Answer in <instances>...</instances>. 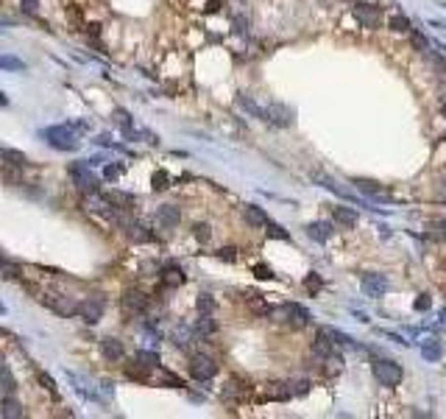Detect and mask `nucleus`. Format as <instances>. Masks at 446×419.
<instances>
[{
    "mask_svg": "<svg viewBox=\"0 0 446 419\" xmlns=\"http://www.w3.org/2000/svg\"><path fill=\"white\" fill-rule=\"evenodd\" d=\"M371 372H374L377 383H382V386H388V388H393V386H399V383H401V366L396 364V361L379 358V361H374Z\"/></svg>",
    "mask_w": 446,
    "mask_h": 419,
    "instance_id": "obj_1",
    "label": "nucleus"
},
{
    "mask_svg": "<svg viewBox=\"0 0 446 419\" xmlns=\"http://www.w3.org/2000/svg\"><path fill=\"white\" fill-rule=\"evenodd\" d=\"M47 143L59 151H76L78 148V134L73 132V126H53L45 132Z\"/></svg>",
    "mask_w": 446,
    "mask_h": 419,
    "instance_id": "obj_2",
    "label": "nucleus"
},
{
    "mask_svg": "<svg viewBox=\"0 0 446 419\" xmlns=\"http://www.w3.org/2000/svg\"><path fill=\"white\" fill-rule=\"evenodd\" d=\"M70 176H73V182L78 185L81 193H95L98 190V179L89 171V162H73L70 165Z\"/></svg>",
    "mask_w": 446,
    "mask_h": 419,
    "instance_id": "obj_3",
    "label": "nucleus"
},
{
    "mask_svg": "<svg viewBox=\"0 0 446 419\" xmlns=\"http://www.w3.org/2000/svg\"><path fill=\"white\" fill-rule=\"evenodd\" d=\"M215 372H218L215 358H209V355H192V361H190L192 380L207 383V380H212V377H215Z\"/></svg>",
    "mask_w": 446,
    "mask_h": 419,
    "instance_id": "obj_4",
    "label": "nucleus"
},
{
    "mask_svg": "<svg viewBox=\"0 0 446 419\" xmlns=\"http://www.w3.org/2000/svg\"><path fill=\"white\" fill-rule=\"evenodd\" d=\"M103 311H106V302H103V296H89V299H81L78 302V316L84 318L87 324H95L103 318Z\"/></svg>",
    "mask_w": 446,
    "mask_h": 419,
    "instance_id": "obj_5",
    "label": "nucleus"
},
{
    "mask_svg": "<svg viewBox=\"0 0 446 419\" xmlns=\"http://www.w3.org/2000/svg\"><path fill=\"white\" fill-rule=\"evenodd\" d=\"M352 14H354V20H357L362 28H377V25H379V8L371 6V3H354Z\"/></svg>",
    "mask_w": 446,
    "mask_h": 419,
    "instance_id": "obj_6",
    "label": "nucleus"
},
{
    "mask_svg": "<svg viewBox=\"0 0 446 419\" xmlns=\"http://www.w3.org/2000/svg\"><path fill=\"white\" fill-rule=\"evenodd\" d=\"M279 316L287 318V321L296 324V327H304L310 321V311L304 308V305H296V302H285L282 308H279Z\"/></svg>",
    "mask_w": 446,
    "mask_h": 419,
    "instance_id": "obj_7",
    "label": "nucleus"
},
{
    "mask_svg": "<svg viewBox=\"0 0 446 419\" xmlns=\"http://www.w3.org/2000/svg\"><path fill=\"white\" fill-rule=\"evenodd\" d=\"M42 305L50 308L53 313H59V316H73L78 311V302H73L70 296H42Z\"/></svg>",
    "mask_w": 446,
    "mask_h": 419,
    "instance_id": "obj_8",
    "label": "nucleus"
},
{
    "mask_svg": "<svg viewBox=\"0 0 446 419\" xmlns=\"http://www.w3.org/2000/svg\"><path fill=\"white\" fill-rule=\"evenodd\" d=\"M248 394H251V386L243 377H231L226 383V388H223V400H231V403H243Z\"/></svg>",
    "mask_w": 446,
    "mask_h": 419,
    "instance_id": "obj_9",
    "label": "nucleus"
},
{
    "mask_svg": "<svg viewBox=\"0 0 446 419\" xmlns=\"http://www.w3.org/2000/svg\"><path fill=\"white\" fill-rule=\"evenodd\" d=\"M362 294L371 296V299H379V296L388 294V279L382 274H368V277L362 279Z\"/></svg>",
    "mask_w": 446,
    "mask_h": 419,
    "instance_id": "obj_10",
    "label": "nucleus"
},
{
    "mask_svg": "<svg viewBox=\"0 0 446 419\" xmlns=\"http://www.w3.org/2000/svg\"><path fill=\"white\" fill-rule=\"evenodd\" d=\"M120 305H123V311H129V313H139V311H145L148 294H142L137 288H129L123 294V299H120Z\"/></svg>",
    "mask_w": 446,
    "mask_h": 419,
    "instance_id": "obj_11",
    "label": "nucleus"
},
{
    "mask_svg": "<svg viewBox=\"0 0 446 419\" xmlns=\"http://www.w3.org/2000/svg\"><path fill=\"white\" fill-rule=\"evenodd\" d=\"M100 355L106 358V361H112V364H117V361H123L126 349L117 338H109L106 335V338H100Z\"/></svg>",
    "mask_w": 446,
    "mask_h": 419,
    "instance_id": "obj_12",
    "label": "nucleus"
},
{
    "mask_svg": "<svg viewBox=\"0 0 446 419\" xmlns=\"http://www.w3.org/2000/svg\"><path fill=\"white\" fill-rule=\"evenodd\" d=\"M156 221H159L162 226H176L178 221H181V210H178L176 204H162V207L156 210Z\"/></svg>",
    "mask_w": 446,
    "mask_h": 419,
    "instance_id": "obj_13",
    "label": "nucleus"
},
{
    "mask_svg": "<svg viewBox=\"0 0 446 419\" xmlns=\"http://www.w3.org/2000/svg\"><path fill=\"white\" fill-rule=\"evenodd\" d=\"M265 120H270L273 126H290V109L282 104H270L265 109Z\"/></svg>",
    "mask_w": 446,
    "mask_h": 419,
    "instance_id": "obj_14",
    "label": "nucleus"
},
{
    "mask_svg": "<svg viewBox=\"0 0 446 419\" xmlns=\"http://www.w3.org/2000/svg\"><path fill=\"white\" fill-rule=\"evenodd\" d=\"M441 355H444V347H441L438 338H424V341H421V358H424V361L438 364Z\"/></svg>",
    "mask_w": 446,
    "mask_h": 419,
    "instance_id": "obj_15",
    "label": "nucleus"
},
{
    "mask_svg": "<svg viewBox=\"0 0 446 419\" xmlns=\"http://www.w3.org/2000/svg\"><path fill=\"white\" fill-rule=\"evenodd\" d=\"M312 179H315V182H318V185H321V187H326V190H332V193H338L340 199H349V202H357V199H352V196H349V190H343V187H340V185H338V182H335V179H332V176H326V173H318V171H315V173H312Z\"/></svg>",
    "mask_w": 446,
    "mask_h": 419,
    "instance_id": "obj_16",
    "label": "nucleus"
},
{
    "mask_svg": "<svg viewBox=\"0 0 446 419\" xmlns=\"http://www.w3.org/2000/svg\"><path fill=\"white\" fill-rule=\"evenodd\" d=\"M307 235L312 238V241H318V243H326L332 238V224H329V221H315V224L307 226Z\"/></svg>",
    "mask_w": 446,
    "mask_h": 419,
    "instance_id": "obj_17",
    "label": "nucleus"
},
{
    "mask_svg": "<svg viewBox=\"0 0 446 419\" xmlns=\"http://www.w3.org/2000/svg\"><path fill=\"white\" fill-rule=\"evenodd\" d=\"M162 285H168V288L184 285V271H181L178 265H168V268H162Z\"/></svg>",
    "mask_w": 446,
    "mask_h": 419,
    "instance_id": "obj_18",
    "label": "nucleus"
},
{
    "mask_svg": "<svg viewBox=\"0 0 446 419\" xmlns=\"http://www.w3.org/2000/svg\"><path fill=\"white\" fill-rule=\"evenodd\" d=\"M0 414H3V417H8V419H20L25 411H23V405L17 403L14 397L6 394V397H3V403H0Z\"/></svg>",
    "mask_w": 446,
    "mask_h": 419,
    "instance_id": "obj_19",
    "label": "nucleus"
},
{
    "mask_svg": "<svg viewBox=\"0 0 446 419\" xmlns=\"http://www.w3.org/2000/svg\"><path fill=\"white\" fill-rule=\"evenodd\" d=\"M243 218H246L254 229L268 226V215H265V210H260V207H246V210H243Z\"/></svg>",
    "mask_w": 446,
    "mask_h": 419,
    "instance_id": "obj_20",
    "label": "nucleus"
},
{
    "mask_svg": "<svg viewBox=\"0 0 446 419\" xmlns=\"http://www.w3.org/2000/svg\"><path fill=\"white\" fill-rule=\"evenodd\" d=\"M332 218H335L340 226H346V229L357 224V212H354V210H349V207H332Z\"/></svg>",
    "mask_w": 446,
    "mask_h": 419,
    "instance_id": "obj_21",
    "label": "nucleus"
},
{
    "mask_svg": "<svg viewBox=\"0 0 446 419\" xmlns=\"http://www.w3.org/2000/svg\"><path fill=\"white\" fill-rule=\"evenodd\" d=\"M293 391H290V383H270L268 394H265V400H290Z\"/></svg>",
    "mask_w": 446,
    "mask_h": 419,
    "instance_id": "obj_22",
    "label": "nucleus"
},
{
    "mask_svg": "<svg viewBox=\"0 0 446 419\" xmlns=\"http://www.w3.org/2000/svg\"><path fill=\"white\" fill-rule=\"evenodd\" d=\"M192 333L198 335V338H204V335H212L215 333V321H212V313H201L198 324H195V330Z\"/></svg>",
    "mask_w": 446,
    "mask_h": 419,
    "instance_id": "obj_23",
    "label": "nucleus"
},
{
    "mask_svg": "<svg viewBox=\"0 0 446 419\" xmlns=\"http://www.w3.org/2000/svg\"><path fill=\"white\" fill-rule=\"evenodd\" d=\"M354 185L360 187V190H362V193H365V196H371V199H377V202H391L388 196H382V193H379V187L374 185V182H368V179H357Z\"/></svg>",
    "mask_w": 446,
    "mask_h": 419,
    "instance_id": "obj_24",
    "label": "nucleus"
},
{
    "mask_svg": "<svg viewBox=\"0 0 446 419\" xmlns=\"http://www.w3.org/2000/svg\"><path fill=\"white\" fill-rule=\"evenodd\" d=\"M0 391H6V394H14L17 391V380L8 366H0Z\"/></svg>",
    "mask_w": 446,
    "mask_h": 419,
    "instance_id": "obj_25",
    "label": "nucleus"
},
{
    "mask_svg": "<svg viewBox=\"0 0 446 419\" xmlns=\"http://www.w3.org/2000/svg\"><path fill=\"white\" fill-rule=\"evenodd\" d=\"M0 274H3V277H8V279H17V277H20V265L11 263L6 255H0Z\"/></svg>",
    "mask_w": 446,
    "mask_h": 419,
    "instance_id": "obj_26",
    "label": "nucleus"
},
{
    "mask_svg": "<svg viewBox=\"0 0 446 419\" xmlns=\"http://www.w3.org/2000/svg\"><path fill=\"white\" fill-rule=\"evenodd\" d=\"M137 361H139V364H145L148 369H156V366H159V355H156L154 349H139Z\"/></svg>",
    "mask_w": 446,
    "mask_h": 419,
    "instance_id": "obj_27",
    "label": "nucleus"
},
{
    "mask_svg": "<svg viewBox=\"0 0 446 419\" xmlns=\"http://www.w3.org/2000/svg\"><path fill=\"white\" fill-rule=\"evenodd\" d=\"M237 104H240L243 109H246V112H251L254 117H265V109H262V106H257V104L251 101L248 95H237Z\"/></svg>",
    "mask_w": 446,
    "mask_h": 419,
    "instance_id": "obj_28",
    "label": "nucleus"
},
{
    "mask_svg": "<svg viewBox=\"0 0 446 419\" xmlns=\"http://www.w3.org/2000/svg\"><path fill=\"white\" fill-rule=\"evenodd\" d=\"M126 374H129L131 380H148V366L139 364V361H137V366L126 364Z\"/></svg>",
    "mask_w": 446,
    "mask_h": 419,
    "instance_id": "obj_29",
    "label": "nucleus"
},
{
    "mask_svg": "<svg viewBox=\"0 0 446 419\" xmlns=\"http://www.w3.org/2000/svg\"><path fill=\"white\" fill-rule=\"evenodd\" d=\"M0 70H14V73H23L25 64H23V59H17V56H0Z\"/></svg>",
    "mask_w": 446,
    "mask_h": 419,
    "instance_id": "obj_30",
    "label": "nucleus"
},
{
    "mask_svg": "<svg viewBox=\"0 0 446 419\" xmlns=\"http://www.w3.org/2000/svg\"><path fill=\"white\" fill-rule=\"evenodd\" d=\"M388 25H391V31H396V34L410 31V20H407L404 14H393L391 20H388Z\"/></svg>",
    "mask_w": 446,
    "mask_h": 419,
    "instance_id": "obj_31",
    "label": "nucleus"
},
{
    "mask_svg": "<svg viewBox=\"0 0 446 419\" xmlns=\"http://www.w3.org/2000/svg\"><path fill=\"white\" fill-rule=\"evenodd\" d=\"M37 380H39V386L45 388V391H50L53 397L59 394V391H56V380H53V377H50L47 372H37Z\"/></svg>",
    "mask_w": 446,
    "mask_h": 419,
    "instance_id": "obj_32",
    "label": "nucleus"
},
{
    "mask_svg": "<svg viewBox=\"0 0 446 419\" xmlns=\"http://www.w3.org/2000/svg\"><path fill=\"white\" fill-rule=\"evenodd\" d=\"M195 308H198V313H212L215 311V299H212L209 294H201L198 302H195Z\"/></svg>",
    "mask_w": 446,
    "mask_h": 419,
    "instance_id": "obj_33",
    "label": "nucleus"
},
{
    "mask_svg": "<svg viewBox=\"0 0 446 419\" xmlns=\"http://www.w3.org/2000/svg\"><path fill=\"white\" fill-rule=\"evenodd\" d=\"M304 285H307V291H310V294L315 296L318 291H321V285H323V282H321V277H318L315 271H310L307 277H304Z\"/></svg>",
    "mask_w": 446,
    "mask_h": 419,
    "instance_id": "obj_34",
    "label": "nucleus"
},
{
    "mask_svg": "<svg viewBox=\"0 0 446 419\" xmlns=\"http://www.w3.org/2000/svg\"><path fill=\"white\" fill-rule=\"evenodd\" d=\"M6 165L25 168V165H28V159H25V154H20V151H11V148H8V151H6Z\"/></svg>",
    "mask_w": 446,
    "mask_h": 419,
    "instance_id": "obj_35",
    "label": "nucleus"
},
{
    "mask_svg": "<svg viewBox=\"0 0 446 419\" xmlns=\"http://www.w3.org/2000/svg\"><path fill=\"white\" fill-rule=\"evenodd\" d=\"M192 235H195V241H198V243H207L209 238H212V229H209V224H195Z\"/></svg>",
    "mask_w": 446,
    "mask_h": 419,
    "instance_id": "obj_36",
    "label": "nucleus"
},
{
    "mask_svg": "<svg viewBox=\"0 0 446 419\" xmlns=\"http://www.w3.org/2000/svg\"><path fill=\"white\" fill-rule=\"evenodd\" d=\"M115 120H117V126H120V129H131V126H134V120H131V115L129 112H126V109H115Z\"/></svg>",
    "mask_w": 446,
    "mask_h": 419,
    "instance_id": "obj_37",
    "label": "nucleus"
},
{
    "mask_svg": "<svg viewBox=\"0 0 446 419\" xmlns=\"http://www.w3.org/2000/svg\"><path fill=\"white\" fill-rule=\"evenodd\" d=\"M3 179H6L8 185H20V182H23V179H20V168H17V165H6Z\"/></svg>",
    "mask_w": 446,
    "mask_h": 419,
    "instance_id": "obj_38",
    "label": "nucleus"
},
{
    "mask_svg": "<svg viewBox=\"0 0 446 419\" xmlns=\"http://www.w3.org/2000/svg\"><path fill=\"white\" fill-rule=\"evenodd\" d=\"M151 182H154V190H165V187L170 185V176H168V173H165V171H156Z\"/></svg>",
    "mask_w": 446,
    "mask_h": 419,
    "instance_id": "obj_39",
    "label": "nucleus"
},
{
    "mask_svg": "<svg viewBox=\"0 0 446 419\" xmlns=\"http://www.w3.org/2000/svg\"><path fill=\"white\" fill-rule=\"evenodd\" d=\"M290 391H293V397L307 394V391H310V380H293L290 383Z\"/></svg>",
    "mask_w": 446,
    "mask_h": 419,
    "instance_id": "obj_40",
    "label": "nucleus"
},
{
    "mask_svg": "<svg viewBox=\"0 0 446 419\" xmlns=\"http://www.w3.org/2000/svg\"><path fill=\"white\" fill-rule=\"evenodd\" d=\"M268 235H270V238H282V241H287V238H290L285 226H279V224H270V221H268Z\"/></svg>",
    "mask_w": 446,
    "mask_h": 419,
    "instance_id": "obj_41",
    "label": "nucleus"
},
{
    "mask_svg": "<svg viewBox=\"0 0 446 419\" xmlns=\"http://www.w3.org/2000/svg\"><path fill=\"white\" fill-rule=\"evenodd\" d=\"M218 257H221V260H226V263H234V260H237V249L226 246V249H221V252H218Z\"/></svg>",
    "mask_w": 446,
    "mask_h": 419,
    "instance_id": "obj_42",
    "label": "nucleus"
},
{
    "mask_svg": "<svg viewBox=\"0 0 446 419\" xmlns=\"http://www.w3.org/2000/svg\"><path fill=\"white\" fill-rule=\"evenodd\" d=\"M413 45L418 48V51H430V42L424 39V34H421V31H413Z\"/></svg>",
    "mask_w": 446,
    "mask_h": 419,
    "instance_id": "obj_43",
    "label": "nucleus"
},
{
    "mask_svg": "<svg viewBox=\"0 0 446 419\" xmlns=\"http://www.w3.org/2000/svg\"><path fill=\"white\" fill-rule=\"evenodd\" d=\"M430 308H432V299H430L427 294H421L418 299H415V311H421V313H424V311H430Z\"/></svg>",
    "mask_w": 446,
    "mask_h": 419,
    "instance_id": "obj_44",
    "label": "nucleus"
},
{
    "mask_svg": "<svg viewBox=\"0 0 446 419\" xmlns=\"http://www.w3.org/2000/svg\"><path fill=\"white\" fill-rule=\"evenodd\" d=\"M120 173H123V165H106V171H103V176H106L109 182H112V179H117V176H120Z\"/></svg>",
    "mask_w": 446,
    "mask_h": 419,
    "instance_id": "obj_45",
    "label": "nucleus"
},
{
    "mask_svg": "<svg viewBox=\"0 0 446 419\" xmlns=\"http://www.w3.org/2000/svg\"><path fill=\"white\" fill-rule=\"evenodd\" d=\"M254 274H257V279H273V271H270L268 265H254Z\"/></svg>",
    "mask_w": 446,
    "mask_h": 419,
    "instance_id": "obj_46",
    "label": "nucleus"
},
{
    "mask_svg": "<svg viewBox=\"0 0 446 419\" xmlns=\"http://www.w3.org/2000/svg\"><path fill=\"white\" fill-rule=\"evenodd\" d=\"M23 8L28 11V14H37V11H39V3H37V0H23Z\"/></svg>",
    "mask_w": 446,
    "mask_h": 419,
    "instance_id": "obj_47",
    "label": "nucleus"
},
{
    "mask_svg": "<svg viewBox=\"0 0 446 419\" xmlns=\"http://www.w3.org/2000/svg\"><path fill=\"white\" fill-rule=\"evenodd\" d=\"M162 380H165V383H170V386H176V388L181 386V380H178L176 374H170V372H162Z\"/></svg>",
    "mask_w": 446,
    "mask_h": 419,
    "instance_id": "obj_48",
    "label": "nucleus"
},
{
    "mask_svg": "<svg viewBox=\"0 0 446 419\" xmlns=\"http://www.w3.org/2000/svg\"><path fill=\"white\" fill-rule=\"evenodd\" d=\"M6 151L8 148H0V165H6Z\"/></svg>",
    "mask_w": 446,
    "mask_h": 419,
    "instance_id": "obj_49",
    "label": "nucleus"
},
{
    "mask_svg": "<svg viewBox=\"0 0 446 419\" xmlns=\"http://www.w3.org/2000/svg\"><path fill=\"white\" fill-rule=\"evenodd\" d=\"M0 106H8V98H6L3 93H0Z\"/></svg>",
    "mask_w": 446,
    "mask_h": 419,
    "instance_id": "obj_50",
    "label": "nucleus"
},
{
    "mask_svg": "<svg viewBox=\"0 0 446 419\" xmlns=\"http://www.w3.org/2000/svg\"><path fill=\"white\" fill-rule=\"evenodd\" d=\"M441 229H444V232H446V218H444V221H441Z\"/></svg>",
    "mask_w": 446,
    "mask_h": 419,
    "instance_id": "obj_51",
    "label": "nucleus"
},
{
    "mask_svg": "<svg viewBox=\"0 0 446 419\" xmlns=\"http://www.w3.org/2000/svg\"><path fill=\"white\" fill-rule=\"evenodd\" d=\"M0 313H6V308H3V305H0Z\"/></svg>",
    "mask_w": 446,
    "mask_h": 419,
    "instance_id": "obj_52",
    "label": "nucleus"
},
{
    "mask_svg": "<svg viewBox=\"0 0 446 419\" xmlns=\"http://www.w3.org/2000/svg\"><path fill=\"white\" fill-rule=\"evenodd\" d=\"M444 112H446V101H444Z\"/></svg>",
    "mask_w": 446,
    "mask_h": 419,
    "instance_id": "obj_53",
    "label": "nucleus"
}]
</instances>
